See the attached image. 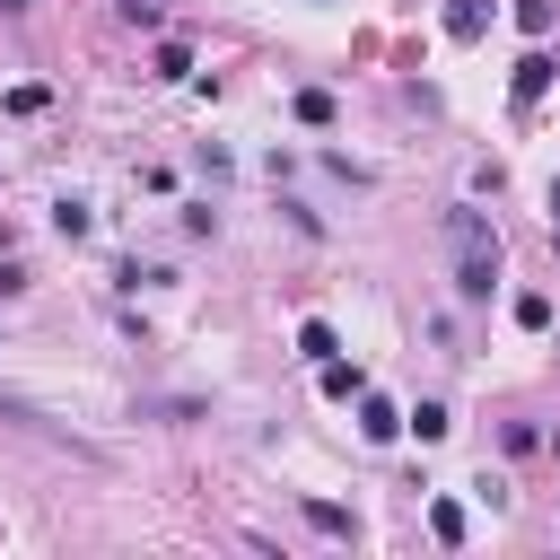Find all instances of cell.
I'll list each match as a JSON object with an SVG mask.
<instances>
[{"mask_svg": "<svg viewBox=\"0 0 560 560\" xmlns=\"http://www.w3.org/2000/svg\"><path fill=\"white\" fill-rule=\"evenodd\" d=\"M122 9H131L140 26H158V9H166V0H122Z\"/></svg>", "mask_w": 560, "mask_h": 560, "instance_id": "cell-13", "label": "cell"}, {"mask_svg": "<svg viewBox=\"0 0 560 560\" xmlns=\"http://www.w3.org/2000/svg\"><path fill=\"white\" fill-rule=\"evenodd\" d=\"M394 429H402V411H394L385 394H368V385H359V438H376V446H385Z\"/></svg>", "mask_w": 560, "mask_h": 560, "instance_id": "cell-2", "label": "cell"}, {"mask_svg": "<svg viewBox=\"0 0 560 560\" xmlns=\"http://www.w3.org/2000/svg\"><path fill=\"white\" fill-rule=\"evenodd\" d=\"M315 376H324V394H332V402H359V385H368L350 359H315Z\"/></svg>", "mask_w": 560, "mask_h": 560, "instance_id": "cell-3", "label": "cell"}, {"mask_svg": "<svg viewBox=\"0 0 560 560\" xmlns=\"http://www.w3.org/2000/svg\"><path fill=\"white\" fill-rule=\"evenodd\" d=\"M306 525H315V534H332V542H350V534H359V525H350V508H332V499H306Z\"/></svg>", "mask_w": 560, "mask_h": 560, "instance_id": "cell-7", "label": "cell"}, {"mask_svg": "<svg viewBox=\"0 0 560 560\" xmlns=\"http://www.w3.org/2000/svg\"><path fill=\"white\" fill-rule=\"evenodd\" d=\"M402 429H420V446H438V438L455 429V411H446V402H420V411H402Z\"/></svg>", "mask_w": 560, "mask_h": 560, "instance_id": "cell-6", "label": "cell"}, {"mask_svg": "<svg viewBox=\"0 0 560 560\" xmlns=\"http://www.w3.org/2000/svg\"><path fill=\"white\" fill-rule=\"evenodd\" d=\"M446 245H455V298H490L499 289V236L481 210H446Z\"/></svg>", "mask_w": 560, "mask_h": 560, "instance_id": "cell-1", "label": "cell"}, {"mask_svg": "<svg viewBox=\"0 0 560 560\" xmlns=\"http://www.w3.org/2000/svg\"><path fill=\"white\" fill-rule=\"evenodd\" d=\"M52 228H61V236H88V201L61 192V201H52Z\"/></svg>", "mask_w": 560, "mask_h": 560, "instance_id": "cell-8", "label": "cell"}, {"mask_svg": "<svg viewBox=\"0 0 560 560\" xmlns=\"http://www.w3.org/2000/svg\"><path fill=\"white\" fill-rule=\"evenodd\" d=\"M9 289H18V271H0V298H9Z\"/></svg>", "mask_w": 560, "mask_h": 560, "instance_id": "cell-14", "label": "cell"}, {"mask_svg": "<svg viewBox=\"0 0 560 560\" xmlns=\"http://www.w3.org/2000/svg\"><path fill=\"white\" fill-rule=\"evenodd\" d=\"M0 9H26V0H0Z\"/></svg>", "mask_w": 560, "mask_h": 560, "instance_id": "cell-16", "label": "cell"}, {"mask_svg": "<svg viewBox=\"0 0 560 560\" xmlns=\"http://www.w3.org/2000/svg\"><path fill=\"white\" fill-rule=\"evenodd\" d=\"M481 26H490V0H446V35L455 44H472Z\"/></svg>", "mask_w": 560, "mask_h": 560, "instance_id": "cell-4", "label": "cell"}, {"mask_svg": "<svg viewBox=\"0 0 560 560\" xmlns=\"http://www.w3.org/2000/svg\"><path fill=\"white\" fill-rule=\"evenodd\" d=\"M429 534H438V542H464V508L438 499V508H429Z\"/></svg>", "mask_w": 560, "mask_h": 560, "instance_id": "cell-10", "label": "cell"}, {"mask_svg": "<svg viewBox=\"0 0 560 560\" xmlns=\"http://www.w3.org/2000/svg\"><path fill=\"white\" fill-rule=\"evenodd\" d=\"M158 79H192V44H158Z\"/></svg>", "mask_w": 560, "mask_h": 560, "instance_id": "cell-11", "label": "cell"}, {"mask_svg": "<svg viewBox=\"0 0 560 560\" xmlns=\"http://www.w3.org/2000/svg\"><path fill=\"white\" fill-rule=\"evenodd\" d=\"M516 26H525V35H542V26H551V0H516Z\"/></svg>", "mask_w": 560, "mask_h": 560, "instance_id": "cell-12", "label": "cell"}, {"mask_svg": "<svg viewBox=\"0 0 560 560\" xmlns=\"http://www.w3.org/2000/svg\"><path fill=\"white\" fill-rule=\"evenodd\" d=\"M542 88H551V52H525V61H516V105H534Z\"/></svg>", "mask_w": 560, "mask_h": 560, "instance_id": "cell-5", "label": "cell"}, {"mask_svg": "<svg viewBox=\"0 0 560 560\" xmlns=\"http://www.w3.org/2000/svg\"><path fill=\"white\" fill-rule=\"evenodd\" d=\"M551 219H560V175H551Z\"/></svg>", "mask_w": 560, "mask_h": 560, "instance_id": "cell-15", "label": "cell"}, {"mask_svg": "<svg viewBox=\"0 0 560 560\" xmlns=\"http://www.w3.org/2000/svg\"><path fill=\"white\" fill-rule=\"evenodd\" d=\"M298 350H306V359H332V324L306 315V324H298Z\"/></svg>", "mask_w": 560, "mask_h": 560, "instance_id": "cell-9", "label": "cell"}]
</instances>
